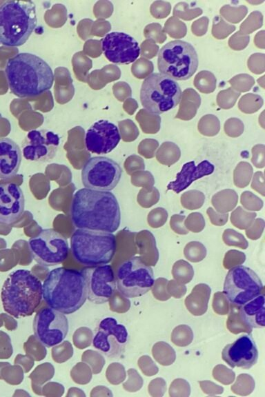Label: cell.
Instances as JSON below:
<instances>
[{"label": "cell", "instance_id": "obj_1", "mask_svg": "<svg viewBox=\"0 0 265 397\" xmlns=\"http://www.w3.org/2000/svg\"><path fill=\"white\" fill-rule=\"evenodd\" d=\"M73 225L86 229L112 233L121 222V212L115 196L108 191L81 188L76 191L70 207Z\"/></svg>", "mask_w": 265, "mask_h": 397}, {"label": "cell", "instance_id": "obj_2", "mask_svg": "<svg viewBox=\"0 0 265 397\" xmlns=\"http://www.w3.org/2000/svg\"><path fill=\"white\" fill-rule=\"evenodd\" d=\"M7 82L15 96H38L50 90L54 82L53 72L47 62L36 54L21 52L10 58L5 66Z\"/></svg>", "mask_w": 265, "mask_h": 397}, {"label": "cell", "instance_id": "obj_3", "mask_svg": "<svg viewBox=\"0 0 265 397\" xmlns=\"http://www.w3.org/2000/svg\"><path fill=\"white\" fill-rule=\"evenodd\" d=\"M42 296L48 307L64 314L75 312L87 299L82 272L64 267L50 270L42 285Z\"/></svg>", "mask_w": 265, "mask_h": 397}, {"label": "cell", "instance_id": "obj_4", "mask_svg": "<svg viewBox=\"0 0 265 397\" xmlns=\"http://www.w3.org/2000/svg\"><path fill=\"white\" fill-rule=\"evenodd\" d=\"M1 298L3 309L11 316H30L43 298L41 282L29 270H14L3 283Z\"/></svg>", "mask_w": 265, "mask_h": 397}, {"label": "cell", "instance_id": "obj_5", "mask_svg": "<svg viewBox=\"0 0 265 397\" xmlns=\"http://www.w3.org/2000/svg\"><path fill=\"white\" fill-rule=\"evenodd\" d=\"M37 24L35 3L6 1L0 6V43L8 47L23 45Z\"/></svg>", "mask_w": 265, "mask_h": 397}, {"label": "cell", "instance_id": "obj_6", "mask_svg": "<svg viewBox=\"0 0 265 397\" xmlns=\"http://www.w3.org/2000/svg\"><path fill=\"white\" fill-rule=\"evenodd\" d=\"M115 236L110 232L77 228L70 237L74 259L88 267L106 265L115 256Z\"/></svg>", "mask_w": 265, "mask_h": 397}, {"label": "cell", "instance_id": "obj_7", "mask_svg": "<svg viewBox=\"0 0 265 397\" xmlns=\"http://www.w3.org/2000/svg\"><path fill=\"white\" fill-rule=\"evenodd\" d=\"M181 94L176 81L161 73H153L142 82L140 101L147 112L159 114L175 108Z\"/></svg>", "mask_w": 265, "mask_h": 397}, {"label": "cell", "instance_id": "obj_8", "mask_svg": "<svg viewBox=\"0 0 265 397\" xmlns=\"http://www.w3.org/2000/svg\"><path fill=\"white\" fill-rule=\"evenodd\" d=\"M198 64L195 48L184 41H169L161 48L158 53L159 71L174 80L190 79L196 72Z\"/></svg>", "mask_w": 265, "mask_h": 397}, {"label": "cell", "instance_id": "obj_9", "mask_svg": "<svg viewBox=\"0 0 265 397\" xmlns=\"http://www.w3.org/2000/svg\"><path fill=\"white\" fill-rule=\"evenodd\" d=\"M115 278L119 292L127 298L143 296L155 283L152 268L139 256L131 257L119 265Z\"/></svg>", "mask_w": 265, "mask_h": 397}, {"label": "cell", "instance_id": "obj_10", "mask_svg": "<svg viewBox=\"0 0 265 397\" xmlns=\"http://www.w3.org/2000/svg\"><path fill=\"white\" fill-rule=\"evenodd\" d=\"M262 289V281L253 270L237 265L228 272L223 292L231 304L241 307L260 294Z\"/></svg>", "mask_w": 265, "mask_h": 397}, {"label": "cell", "instance_id": "obj_11", "mask_svg": "<svg viewBox=\"0 0 265 397\" xmlns=\"http://www.w3.org/2000/svg\"><path fill=\"white\" fill-rule=\"evenodd\" d=\"M28 245L32 258L44 267L61 263L69 253L67 240L53 229L42 230L29 239Z\"/></svg>", "mask_w": 265, "mask_h": 397}, {"label": "cell", "instance_id": "obj_12", "mask_svg": "<svg viewBox=\"0 0 265 397\" xmlns=\"http://www.w3.org/2000/svg\"><path fill=\"white\" fill-rule=\"evenodd\" d=\"M122 174L120 165L106 156H93L84 165L81 178L85 188L111 191L119 183Z\"/></svg>", "mask_w": 265, "mask_h": 397}, {"label": "cell", "instance_id": "obj_13", "mask_svg": "<svg viewBox=\"0 0 265 397\" xmlns=\"http://www.w3.org/2000/svg\"><path fill=\"white\" fill-rule=\"evenodd\" d=\"M32 327L35 337L46 347L61 343L69 329L65 314L50 307H43L37 312Z\"/></svg>", "mask_w": 265, "mask_h": 397}, {"label": "cell", "instance_id": "obj_14", "mask_svg": "<svg viewBox=\"0 0 265 397\" xmlns=\"http://www.w3.org/2000/svg\"><path fill=\"white\" fill-rule=\"evenodd\" d=\"M128 340L124 325L115 318L107 317L101 320L92 338V345L107 357L115 358L122 354Z\"/></svg>", "mask_w": 265, "mask_h": 397}, {"label": "cell", "instance_id": "obj_15", "mask_svg": "<svg viewBox=\"0 0 265 397\" xmlns=\"http://www.w3.org/2000/svg\"><path fill=\"white\" fill-rule=\"evenodd\" d=\"M59 141V136L52 131L32 130L22 142L23 156L30 161L49 162L56 156Z\"/></svg>", "mask_w": 265, "mask_h": 397}, {"label": "cell", "instance_id": "obj_16", "mask_svg": "<svg viewBox=\"0 0 265 397\" xmlns=\"http://www.w3.org/2000/svg\"><path fill=\"white\" fill-rule=\"evenodd\" d=\"M87 286V298L95 304L108 302L115 292L116 278L109 265L88 267L81 271Z\"/></svg>", "mask_w": 265, "mask_h": 397}, {"label": "cell", "instance_id": "obj_17", "mask_svg": "<svg viewBox=\"0 0 265 397\" xmlns=\"http://www.w3.org/2000/svg\"><path fill=\"white\" fill-rule=\"evenodd\" d=\"M103 53L114 63L129 64L140 55L138 42L130 35L121 32L108 33L101 40Z\"/></svg>", "mask_w": 265, "mask_h": 397}, {"label": "cell", "instance_id": "obj_18", "mask_svg": "<svg viewBox=\"0 0 265 397\" xmlns=\"http://www.w3.org/2000/svg\"><path fill=\"white\" fill-rule=\"evenodd\" d=\"M120 140L121 134L118 127L104 119L95 122L85 134L86 150L96 154L110 153L117 146Z\"/></svg>", "mask_w": 265, "mask_h": 397}, {"label": "cell", "instance_id": "obj_19", "mask_svg": "<svg viewBox=\"0 0 265 397\" xmlns=\"http://www.w3.org/2000/svg\"><path fill=\"white\" fill-rule=\"evenodd\" d=\"M222 357L231 367L249 369L257 361L258 350L252 336L245 334L226 345L222 350Z\"/></svg>", "mask_w": 265, "mask_h": 397}, {"label": "cell", "instance_id": "obj_20", "mask_svg": "<svg viewBox=\"0 0 265 397\" xmlns=\"http://www.w3.org/2000/svg\"><path fill=\"white\" fill-rule=\"evenodd\" d=\"M25 197L23 190L14 183H0V222L11 224L23 214Z\"/></svg>", "mask_w": 265, "mask_h": 397}, {"label": "cell", "instance_id": "obj_21", "mask_svg": "<svg viewBox=\"0 0 265 397\" xmlns=\"http://www.w3.org/2000/svg\"><path fill=\"white\" fill-rule=\"evenodd\" d=\"M214 169V165L206 160L200 162L197 165L194 161L186 163L180 172L177 174L175 180L168 184L167 190L179 194L186 189L193 181L211 174Z\"/></svg>", "mask_w": 265, "mask_h": 397}, {"label": "cell", "instance_id": "obj_22", "mask_svg": "<svg viewBox=\"0 0 265 397\" xmlns=\"http://www.w3.org/2000/svg\"><path fill=\"white\" fill-rule=\"evenodd\" d=\"M21 162L19 146L8 137L0 138V179H10L19 171Z\"/></svg>", "mask_w": 265, "mask_h": 397}, {"label": "cell", "instance_id": "obj_23", "mask_svg": "<svg viewBox=\"0 0 265 397\" xmlns=\"http://www.w3.org/2000/svg\"><path fill=\"white\" fill-rule=\"evenodd\" d=\"M264 295L260 294L241 306L239 314L244 323L251 328L265 327Z\"/></svg>", "mask_w": 265, "mask_h": 397}, {"label": "cell", "instance_id": "obj_24", "mask_svg": "<svg viewBox=\"0 0 265 397\" xmlns=\"http://www.w3.org/2000/svg\"><path fill=\"white\" fill-rule=\"evenodd\" d=\"M238 195L233 190H222L212 197V204L215 210L220 213H227L231 211L237 205Z\"/></svg>", "mask_w": 265, "mask_h": 397}, {"label": "cell", "instance_id": "obj_25", "mask_svg": "<svg viewBox=\"0 0 265 397\" xmlns=\"http://www.w3.org/2000/svg\"><path fill=\"white\" fill-rule=\"evenodd\" d=\"M180 157V150L173 143H164L157 153V161L168 166L176 163Z\"/></svg>", "mask_w": 265, "mask_h": 397}, {"label": "cell", "instance_id": "obj_26", "mask_svg": "<svg viewBox=\"0 0 265 397\" xmlns=\"http://www.w3.org/2000/svg\"><path fill=\"white\" fill-rule=\"evenodd\" d=\"M256 215L255 212H249L239 206L231 213L230 222L239 229H246L254 221Z\"/></svg>", "mask_w": 265, "mask_h": 397}, {"label": "cell", "instance_id": "obj_27", "mask_svg": "<svg viewBox=\"0 0 265 397\" xmlns=\"http://www.w3.org/2000/svg\"><path fill=\"white\" fill-rule=\"evenodd\" d=\"M204 201V194L202 192L196 190L186 192L181 196V205L184 208L190 210L201 207Z\"/></svg>", "mask_w": 265, "mask_h": 397}, {"label": "cell", "instance_id": "obj_28", "mask_svg": "<svg viewBox=\"0 0 265 397\" xmlns=\"http://www.w3.org/2000/svg\"><path fill=\"white\" fill-rule=\"evenodd\" d=\"M253 168L247 163H240L234 171V183L239 188L247 186L253 175Z\"/></svg>", "mask_w": 265, "mask_h": 397}, {"label": "cell", "instance_id": "obj_29", "mask_svg": "<svg viewBox=\"0 0 265 397\" xmlns=\"http://www.w3.org/2000/svg\"><path fill=\"white\" fill-rule=\"evenodd\" d=\"M205 247L200 242L192 241L187 244L184 249V255L192 262L202 261L206 256Z\"/></svg>", "mask_w": 265, "mask_h": 397}, {"label": "cell", "instance_id": "obj_30", "mask_svg": "<svg viewBox=\"0 0 265 397\" xmlns=\"http://www.w3.org/2000/svg\"><path fill=\"white\" fill-rule=\"evenodd\" d=\"M168 218V212L163 207L153 209L148 215V223L153 228L163 226Z\"/></svg>", "mask_w": 265, "mask_h": 397}, {"label": "cell", "instance_id": "obj_31", "mask_svg": "<svg viewBox=\"0 0 265 397\" xmlns=\"http://www.w3.org/2000/svg\"><path fill=\"white\" fill-rule=\"evenodd\" d=\"M223 239L225 243L228 245L239 246L242 249H246L248 246L247 241L244 236L232 229L224 230Z\"/></svg>", "mask_w": 265, "mask_h": 397}, {"label": "cell", "instance_id": "obj_32", "mask_svg": "<svg viewBox=\"0 0 265 397\" xmlns=\"http://www.w3.org/2000/svg\"><path fill=\"white\" fill-rule=\"evenodd\" d=\"M184 225L188 230L193 232H199L205 227V220L201 213L193 212L190 214L184 220Z\"/></svg>", "mask_w": 265, "mask_h": 397}, {"label": "cell", "instance_id": "obj_33", "mask_svg": "<svg viewBox=\"0 0 265 397\" xmlns=\"http://www.w3.org/2000/svg\"><path fill=\"white\" fill-rule=\"evenodd\" d=\"M241 203L248 210L259 211L263 207V201L252 192L246 191L241 195Z\"/></svg>", "mask_w": 265, "mask_h": 397}, {"label": "cell", "instance_id": "obj_34", "mask_svg": "<svg viewBox=\"0 0 265 397\" xmlns=\"http://www.w3.org/2000/svg\"><path fill=\"white\" fill-rule=\"evenodd\" d=\"M140 193L143 198L141 205L144 207H150L159 200V192L154 186L150 188L142 189Z\"/></svg>", "mask_w": 265, "mask_h": 397}, {"label": "cell", "instance_id": "obj_35", "mask_svg": "<svg viewBox=\"0 0 265 397\" xmlns=\"http://www.w3.org/2000/svg\"><path fill=\"white\" fill-rule=\"evenodd\" d=\"M186 216L180 214H174L171 216L170 220V225L171 229L177 234H186L188 230L184 225V220Z\"/></svg>", "mask_w": 265, "mask_h": 397}, {"label": "cell", "instance_id": "obj_36", "mask_svg": "<svg viewBox=\"0 0 265 397\" xmlns=\"http://www.w3.org/2000/svg\"><path fill=\"white\" fill-rule=\"evenodd\" d=\"M211 223L215 225H223L228 221V214L226 213H218L212 207H208L206 211Z\"/></svg>", "mask_w": 265, "mask_h": 397}, {"label": "cell", "instance_id": "obj_37", "mask_svg": "<svg viewBox=\"0 0 265 397\" xmlns=\"http://www.w3.org/2000/svg\"><path fill=\"white\" fill-rule=\"evenodd\" d=\"M251 187L260 193L262 196H264V175L262 172L258 171L255 173L251 183Z\"/></svg>", "mask_w": 265, "mask_h": 397}]
</instances>
